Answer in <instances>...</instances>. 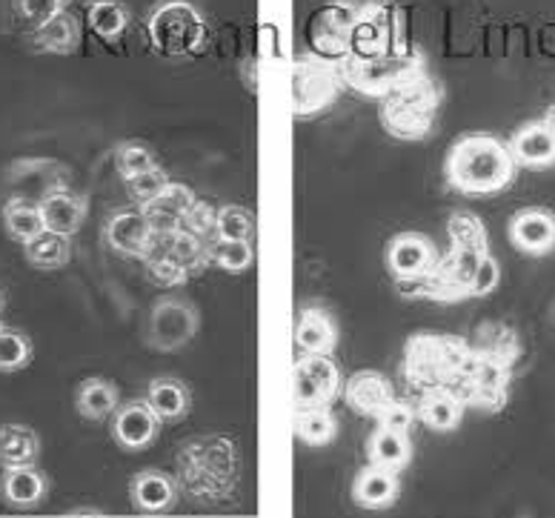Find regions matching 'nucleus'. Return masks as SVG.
<instances>
[{"label": "nucleus", "instance_id": "1", "mask_svg": "<svg viewBox=\"0 0 555 518\" xmlns=\"http://www.w3.org/2000/svg\"><path fill=\"white\" fill-rule=\"evenodd\" d=\"M450 232V249L438 256L436 267L421 281L410 284H396L398 293L406 298H433L438 303L467 301L473 289V275H476L481 258L490 252V238L487 226L469 212H455L447 223Z\"/></svg>", "mask_w": 555, "mask_h": 518}, {"label": "nucleus", "instance_id": "2", "mask_svg": "<svg viewBox=\"0 0 555 518\" xmlns=\"http://www.w3.org/2000/svg\"><path fill=\"white\" fill-rule=\"evenodd\" d=\"M518 164L507 141L490 132H469L455 138L444 158V181L452 192L485 198L509 190L516 181Z\"/></svg>", "mask_w": 555, "mask_h": 518}, {"label": "nucleus", "instance_id": "3", "mask_svg": "<svg viewBox=\"0 0 555 518\" xmlns=\"http://www.w3.org/2000/svg\"><path fill=\"white\" fill-rule=\"evenodd\" d=\"M441 83L427 73L406 80L382 98V127L396 141H424L441 106Z\"/></svg>", "mask_w": 555, "mask_h": 518}, {"label": "nucleus", "instance_id": "4", "mask_svg": "<svg viewBox=\"0 0 555 518\" xmlns=\"http://www.w3.org/2000/svg\"><path fill=\"white\" fill-rule=\"evenodd\" d=\"M344 87L364 98H378L382 101L387 92L406 83V80L424 75V55L415 47L392 49L389 55L382 57H338Z\"/></svg>", "mask_w": 555, "mask_h": 518}, {"label": "nucleus", "instance_id": "5", "mask_svg": "<svg viewBox=\"0 0 555 518\" xmlns=\"http://www.w3.org/2000/svg\"><path fill=\"white\" fill-rule=\"evenodd\" d=\"M152 47L164 57H192L207 47V17L190 0H160L146 17Z\"/></svg>", "mask_w": 555, "mask_h": 518}, {"label": "nucleus", "instance_id": "6", "mask_svg": "<svg viewBox=\"0 0 555 518\" xmlns=\"http://www.w3.org/2000/svg\"><path fill=\"white\" fill-rule=\"evenodd\" d=\"M344 78L338 69V61L318 55V52H304L293 61V115L295 118H310L315 112L335 104L341 95Z\"/></svg>", "mask_w": 555, "mask_h": 518}, {"label": "nucleus", "instance_id": "7", "mask_svg": "<svg viewBox=\"0 0 555 518\" xmlns=\"http://www.w3.org/2000/svg\"><path fill=\"white\" fill-rule=\"evenodd\" d=\"M341 387L344 375L333 355L301 352V359L295 361V410L333 407Z\"/></svg>", "mask_w": 555, "mask_h": 518}, {"label": "nucleus", "instance_id": "8", "mask_svg": "<svg viewBox=\"0 0 555 518\" xmlns=\"http://www.w3.org/2000/svg\"><path fill=\"white\" fill-rule=\"evenodd\" d=\"M392 15H396V7H389L387 0H366V3H358L356 26H352V38H349L347 55L382 57L389 55L392 49L406 47V43H396Z\"/></svg>", "mask_w": 555, "mask_h": 518}, {"label": "nucleus", "instance_id": "9", "mask_svg": "<svg viewBox=\"0 0 555 518\" xmlns=\"http://www.w3.org/2000/svg\"><path fill=\"white\" fill-rule=\"evenodd\" d=\"M198 333V310L183 298H160L152 307L146 341L152 350L175 352L186 347Z\"/></svg>", "mask_w": 555, "mask_h": 518}, {"label": "nucleus", "instance_id": "10", "mask_svg": "<svg viewBox=\"0 0 555 518\" xmlns=\"http://www.w3.org/2000/svg\"><path fill=\"white\" fill-rule=\"evenodd\" d=\"M356 0H330L324 9H318L310 21V49L324 57H344L349 52V38L356 26Z\"/></svg>", "mask_w": 555, "mask_h": 518}, {"label": "nucleus", "instance_id": "11", "mask_svg": "<svg viewBox=\"0 0 555 518\" xmlns=\"http://www.w3.org/2000/svg\"><path fill=\"white\" fill-rule=\"evenodd\" d=\"M104 241L106 247L118 256L146 261L158 244V232L143 209H124V212L109 216L104 226Z\"/></svg>", "mask_w": 555, "mask_h": 518}, {"label": "nucleus", "instance_id": "12", "mask_svg": "<svg viewBox=\"0 0 555 518\" xmlns=\"http://www.w3.org/2000/svg\"><path fill=\"white\" fill-rule=\"evenodd\" d=\"M384 261H387V270L396 284H410V281H421L436 267L438 249L421 232H398L387 244Z\"/></svg>", "mask_w": 555, "mask_h": 518}, {"label": "nucleus", "instance_id": "13", "mask_svg": "<svg viewBox=\"0 0 555 518\" xmlns=\"http://www.w3.org/2000/svg\"><path fill=\"white\" fill-rule=\"evenodd\" d=\"M507 146L521 169L544 172V169L555 167V127L544 118V115L521 124V127L509 135Z\"/></svg>", "mask_w": 555, "mask_h": 518}, {"label": "nucleus", "instance_id": "14", "mask_svg": "<svg viewBox=\"0 0 555 518\" xmlns=\"http://www.w3.org/2000/svg\"><path fill=\"white\" fill-rule=\"evenodd\" d=\"M509 244L524 256L541 258L555 252V212L544 207L518 209L507 223Z\"/></svg>", "mask_w": 555, "mask_h": 518}, {"label": "nucleus", "instance_id": "15", "mask_svg": "<svg viewBox=\"0 0 555 518\" xmlns=\"http://www.w3.org/2000/svg\"><path fill=\"white\" fill-rule=\"evenodd\" d=\"M158 415L152 413L146 399L118 404V410L112 413V439L129 453L146 450L152 441L158 439Z\"/></svg>", "mask_w": 555, "mask_h": 518}, {"label": "nucleus", "instance_id": "16", "mask_svg": "<svg viewBox=\"0 0 555 518\" xmlns=\"http://www.w3.org/2000/svg\"><path fill=\"white\" fill-rule=\"evenodd\" d=\"M341 396L358 415H378L389 401L396 399L392 381L387 375L375 373V370H361V373L349 375L347 384L341 387Z\"/></svg>", "mask_w": 555, "mask_h": 518}, {"label": "nucleus", "instance_id": "17", "mask_svg": "<svg viewBox=\"0 0 555 518\" xmlns=\"http://www.w3.org/2000/svg\"><path fill=\"white\" fill-rule=\"evenodd\" d=\"M38 204L40 216H43V226L52 232H61L66 238H72L83 226V221H87V198L78 195V192L66 190V186H57V190L47 192Z\"/></svg>", "mask_w": 555, "mask_h": 518}, {"label": "nucleus", "instance_id": "18", "mask_svg": "<svg viewBox=\"0 0 555 518\" xmlns=\"http://www.w3.org/2000/svg\"><path fill=\"white\" fill-rule=\"evenodd\" d=\"M129 498L138 513L146 516H160L169 513L178 502V484L172 476L160 470H141L129 481Z\"/></svg>", "mask_w": 555, "mask_h": 518}, {"label": "nucleus", "instance_id": "19", "mask_svg": "<svg viewBox=\"0 0 555 518\" xmlns=\"http://www.w3.org/2000/svg\"><path fill=\"white\" fill-rule=\"evenodd\" d=\"M49 495L47 472H40L35 464L26 467H7L0 476V498L15 510H33Z\"/></svg>", "mask_w": 555, "mask_h": 518}, {"label": "nucleus", "instance_id": "20", "mask_svg": "<svg viewBox=\"0 0 555 518\" xmlns=\"http://www.w3.org/2000/svg\"><path fill=\"white\" fill-rule=\"evenodd\" d=\"M295 347L310 355H333L338 347V324L324 307H304L295 321Z\"/></svg>", "mask_w": 555, "mask_h": 518}, {"label": "nucleus", "instance_id": "21", "mask_svg": "<svg viewBox=\"0 0 555 518\" xmlns=\"http://www.w3.org/2000/svg\"><path fill=\"white\" fill-rule=\"evenodd\" d=\"M401 495V481H398V472L384 470V467H375V464H366L361 467L352 481V498H356L358 507L364 510H384V507H392Z\"/></svg>", "mask_w": 555, "mask_h": 518}, {"label": "nucleus", "instance_id": "22", "mask_svg": "<svg viewBox=\"0 0 555 518\" xmlns=\"http://www.w3.org/2000/svg\"><path fill=\"white\" fill-rule=\"evenodd\" d=\"M195 192L186 184H178V181H169L167 190L160 192L158 198H152L146 207H141L146 212V218L152 221L158 235H169L183 223V218L190 216V209L195 207Z\"/></svg>", "mask_w": 555, "mask_h": 518}, {"label": "nucleus", "instance_id": "23", "mask_svg": "<svg viewBox=\"0 0 555 518\" xmlns=\"http://www.w3.org/2000/svg\"><path fill=\"white\" fill-rule=\"evenodd\" d=\"M146 404L158 415L160 424H178L190 415L192 392L181 378L160 375V378H152L146 387Z\"/></svg>", "mask_w": 555, "mask_h": 518}, {"label": "nucleus", "instance_id": "24", "mask_svg": "<svg viewBox=\"0 0 555 518\" xmlns=\"http://www.w3.org/2000/svg\"><path fill=\"white\" fill-rule=\"evenodd\" d=\"M33 52H49V55H75L80 49V24L78 17L64 9L61 15L49 17L47 24L29 33Z\"/></svg>", "mask_w": 555, "mask_h": 518}, {"label": "nucleus", "instance_id": "25", "mask_svg": "<svg viewBox=\"0 0 555 518\" xmlns=\"http://www.w3.org/2000/svg\"><path fill=\"white\" fill-rule=\"evenodd\" d=\"M415 415L427 430L452 432L464 422V404L452 392L433 387V390H421L418 401H415Z\"/></svg>", "mask_w": 555, "mask_h": 518}, {"label": "nucleus", "instance_id": "26", "mask_svg": "<svg viewBox=\"0 0 555 518\" xmlns=\"http://www.w3.org/2000/svg\"><path fill=\"white\" fill-rule=\"evenodd\" d=\"M366 458L375 467H384V470L401 472L406 464L413 462V441H410V432L389 430V427H375L366 439Z\"/></svg>", "mask_w": 555, "mask_h": 518}, {"label": "nucleus", "instance_id": "27", "mask_svg": "<svg viewBox=\"0 0 555 518\" xmlns=\"http://www.w3.org/2000/svg\"><path fill=\"white\" fill-rule=\"evenodd\" d=\"M120 390L109 378H87L75 392V407L87 422H104L118 410Z\"/></svg>", "mask_w": 555, "mask_h": 518}, {"label": "nucleus", "instance_id": "28", "mask_svg": "<svg viewBox=\"0 0 555 518\" xmlns=\"http://www.w3.org/2000/svg\"><path fill=\"white\" fill-rule=\"evenodd\" d=\"M40 455L38 432L26 424H3L0 427V467H26Z\"/></svg>", "mask_w": 555, "mask_h": 518}, {"label": "nucleus", "instance_id": "29", "mask_svg": "<svg viewBox=\"0 0 555 518\" xmlns=\"http://www.w3.org/2000/svg\"><path fill=\"white\" fill-rule=\"evenodd\" d=\"M3 226H7L9 238L17 244H29L35 235L47 230L43 216H40V204L35 198H24V195H12L3 204Z\"/></svg>", "mask_w": 555, "mask_h": 518}, {"label": "nucleus", "instance_id": "30", "mask_svg": "<svg viewBox=\"0 0 555 518\" xmlns=\"http://www.w3.org/2000/svg\"><path fill=\"white\" fill-rule=\"evenodd\" d=\"M24 258L35 270H64L72 261V244L61 232L43 230L29 244H24Z\"/></svg>", "mask_w": 555, "mask_h": 518}, {"label": "nucleus", "instance_id": "31", "mask_svg": "<svg viewBox=\"0 0 555 518\" xmlns=\"http://www.w3.org/2000/svg\"><path fill=\"white\" fill-rule=\"evenodd\" d=\"M89 29L106 43H118L129 26V9L124 0H87Z\"/></svg>", "mask_w": 555, "mask_h": 518}, {"label": "nucleus", "instance_id": "32", "mask_svg": "<svg viewBox=\"0 0 555 518\" xmlns=\"http://www.w3.org/2000/svg\"><path fill=\"white\" fill-rule=\"evenodd\" d=\"M295 436L307 446H326L333 444L338 436V418L333 415L330 407H315V410H295Z\"/></svg>", "mask_w": 555, "mask_h": 518}, {"label": "nucleus", "instance_id": "33", "mask_svg": "<svg viewBox=\"0 0 555 518\" xmlns=\"http://www.w3.org/2000/svg\"><path fill=\"white\" fill-rule=\"evenodd\" d=\"M253 261H255L253 241L212 238V244H209V263H212V267H218V270L238 275V272L249 270V267H253Z\"/></svg>", "mask_w": 555, "mask_h": 518}, {"label": "nucleus", "instance_id": "34", "mask_svg": "<svg viewBox=\"0 0 555 518\" xmlns=\"http://www.w3.org/2000/svg\"><path fill=\"white\" fill-rule=\"evenodd\" d=\"M215 238L221 241H253L255 238V218L249 209L223 204L215 209Z\"/></svg>", "mask_w": 555, "mask_h": 518}, {"label": "nucleus", "instance_id": "35", "mask_svg": "<svg viewBox=\"0 0 555 518\" xmlns=\"http://www.w3.org/2000/svg\"><path fill=\"white\" fill-rule=\"evenodd\" d=\"M155 167H158V158L143 141H124L115 150V169H118V176L124 181H132V178L143 176V172H150Z\"/></svg>", "mask_w": 555, "mask_h": 518}, {"label": "nucleus", "instance_id": "36", "mask_svg": "<svg viewBox=\"0 0 555 518\" xmlns=\"http://www.w3.org/2000/svg\"><path fill=\"white\" fill-rule=\"evenodd\" d=\"M29 361H33L29 335L17 333L12 327H0V370L3 373H15V370H24Z\"/></svg>", "mask_w": 555, "mask_h": 518}, {"label": "nucleus", "instance_id": "37", "mask_svg": "<svg viewBox=\"0 0 555 518\" xmlns=\"http://www.w3.org/2000/svg\"><path fill=\"white\" fill-rule=\"evenodd\" d=\"M172 181V178L164 172L160 167L150 169V172H143V176L132 178V181H127V190H129V198L135 200L138 207H146L152 198H158L160 192L167 190V184Z\"/></svg>", "mask_w": 555, "mask_h": 518}, {"label": "nucleus", "instance_id": "38", "mask_svg": "<svg viewBox=\"0 0 555 518\" xmlns=\"http://www.w3.org/2000/svg\"><path fill=\"white\" fill-rule=\"evenodd\" d=\"M17 15L24 17V24L29 26V33L43 26L49 17L61 15L69 0H15Z\"/></svg>", "mask_w": 555, "mask_h": 518}, {"label": "nucleus", "instance_id": "39", "mask_svg": "<svg viewBox=\"0 0 555 518\" xmlns=\"http://www.w3.org/2000/svg\"><path fill=\"white\" fill-rule=\"evenodd\" d=\"M375 422L382 424V427H389V430L398 432H410L413 430V424L418 422V415H415V404L401 399H392L382 413L375 415Z\"/></svg>", "mask_w": 555, "mask_h": 518}, {"label": "nucleus", "instance_id": "40", "mask_svg": "<svg viewBox=\"0 0 555 518\" xmlns=\"http://www.w3.org/2000/svg\"><path fill=\"white\" fill-rule=\"evenodd\" d=\"M499 284H501V263L487 252V256L481 258V263H478L476 275H473V289H469V296L473 298L490 296L492 289L499 287Z\"/></svg>", "mask_w": 555, "mask_h": 518}, {"label": "nucleus", "instance_id": "41", "mask_svg": "<svg viewBox=\"0 0 555 518\" xmlns=\"http://www.w3.org/2000/svg\"><path fill=\"white\" fill-rule=\"evenodd\" d=\"M3 307H7V298H3V293H0V312H3Z\"/></svg>", "mask_w": 555, "mask_h": 518}, {"label": "nucleus", "instance_id": "42", "mask_svg": "<svg viewBox=\"0 0 555 518\" xmlns=\"http://www.w3.org/2000/svg\"><path fill=\"white\" fill-rule=\"evenodd\" d=\"M0 327H3V324H0Z\"/></svg>", "mask_w": 555, "mask_h": 518}]
</instances>
